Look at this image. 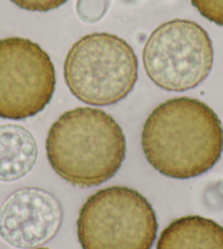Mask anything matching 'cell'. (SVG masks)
<instances>
[{"mask_svg": "<svg viewBox=\"0 0 223 249\" xmlns=\"http://www.w3.org/2000/svg\"><path fill=\"white\" fill-rule=\"evenodd\" d=\"M146 160L169 178L189 179L216 165L223 152V127L215 110L197 99L175 97L160 104L141 132Z\"/></svg>", "mask_w": 223, "mask_h": 249, "instance_id": "cell-1", "label": "cell"}, {"mask_svg": "<svg viewBox=\"0 0 223 249\" xmlns=\"http://www.w3.org/2000/svg\"><path fill=\"white\" fill-rule=\"evenodd\" d=\"M46 155L56 174L79 188L111 179L126 158V137L118 123L104 110L77 107L52 124Z\"/></svg>", "mask_w": 223, "mask_h": 249, "instance_id": "cell-2", "label": "cell"}, {"mask_svg": "<svg viewBox=\"0 0 223 249\" xmlns=\"http://www.w3.org/2000/svg\"><path fill=\"white\" fill-rule=\"evenodd\" d=\"M138 58L132 47L115 34L83 36L68 51L64 78L71 94L83 103L109 106L132 91L138 80Z\"/></svg>", "mask_w": 223, "mask_h": 249, "instance_id": "cell-3", "label": "cell"}, {"mask_svg": "<svg viewBox=\"0 0 223 249\" xmlns=\"http://www.w3.org/2000/svg\"><path fill=\"white\" fill-rule=\"evenodd\" d=\"M157 233L152 206L129 187L96 191L79 211L77 234L82 249H151Z\"/></svg>", "mask_w": 223, "mask_h": 249, "instance_id": "cell-4", "label": "cell"}, {"mask_svg": "<svg viewBox=\"0 0 223 249\" xmlns=\"http://www.w3.org/2000/svg\"><path fill=\"white\" fill-rule=\"evenodd\" d=\"M142 61L155 86L167 91L184 92L199 86L210 73L212 42L207 31L196 22L171 20L150 34Z\"/></svg>", "mask_w": 223, "mask_h": 249, "instance_id": "cell-5", "label": "cell"}, {"mask_svg": "<svg viewBox=\"0 0 223 249\" xmlns=\"http://www.w3.org/2000/svg\"><path fill=\"white\" fill-rule=\"evenodd\" d=\"M50 55L31 39H0V118L22 121L50 104L55 92Z\"/></svg>", "mask_w": 223, "mask_h": 249, "instance_id": "cell-6", "label": "cell"}, {"mask_svg": "<svg viewBox=\"0 0 223 249\" xmlns=\"http://www.w3.org/2000/svg\"><path fill=\"white\" fill-rule=\"evenodd\" d=\"M64 210L48 190L23 187L11 193L0 204V237L17 248L42 246L61 228Z\"/></svg>", "mask_w": 223, "mask_h": 249, "instance_id": "cell-7", "label": "cell"}, {"mask_svg": "<svg viewBox=\"0 0 223 249\" xmlns=\"http://www.w3.org/2000/svg\"><path fill=\"white\" fill-rule=\"evenodd\" d=\"M37 144L28 129L16 124L0 126V181L11 183L32 171Z\"/></svg>", "mask_w": 223, "mask_h": 249, "instance_id": "cell-8", "label": "cell"}, {"mask_svg": "<svg viewBox=\"0 0 223 249\" xmlns=\"http://www.w3.org/2000/svg\"><path fill=\"white\" fill-rule=\"evenodd\" d=\"M157 249H223V228L199 215L181 217L161 233Z\"/></svg>", "mask_w": 223, "mask_h": 249, "instance_id": "cell-9", "label": "cell"}, {"mask_svg": "<svg viewBox=\"0 0 223 249\" xmlns=\"http://www.w3.org/2000/svg\"><path fill=\"white\" fill-rule=\"evenodd\" d=\"M204 19L223 26V0H190Z\"/></svg>", "mask_w": 223, "mask_h": 249, "instance_id": "cell-10", "label": "cell"}, {"mask_svg": "<svg viewBox=\"0 0 223 249\" xmlns=\"http://www.w3.org/2000/svg\"><path fill=\"white\" fill-rule=\"evenodd\" d=\"M11 1L24 10L46 12L59 8L68 0H11Z\"/></svg>", "mask_w": 223, "mask_h": 249, "instance_id": "cell-11", "label": "cell"}, {"mask_svg": "<svg viewBox=\"0 0 223 249\" xmlns=\"http://www.w3.org/2000/svg\"><path fill=\"white\" fill-rule=\"evenodd\" d=\"M35 249H48V248H35Z\"/></svg>", "mask_w": 223, "mask_h": 249, "instance_id": "cell-12", "label": "cell"}]
</instances>
